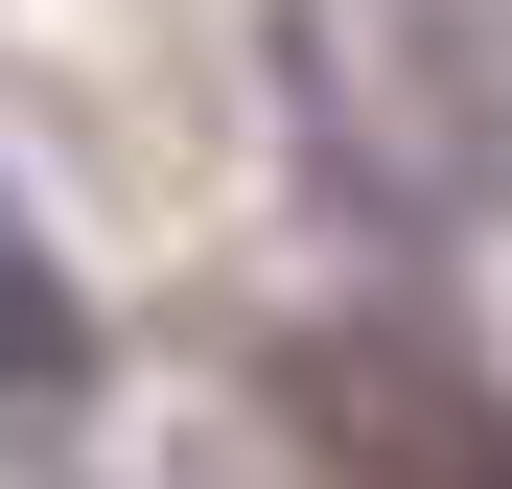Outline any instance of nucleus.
Wrapping results in <instances>:
<instances>
[{"label":"nucleus","mask_w":512,"mask_h":489,"mask_svg":"<svg viewBox=\"0 0 512 489\" xmlns=\"http://www.w3.org/2000/svg\"><path fill=\"white\" fill-rule=\"evenodd\" d=\"M303 420L326 466H396V489H489V396L443 350H303Z\"/></svg>","instance_id":"1"},{"label":"nucleus","mask_w":512,"mask_h":489,"mask_svg":"<svg viewBox=\"0 0 512 489\" xmlns=\"http://www.w3.org/2000/svg\"><path fill=\"white\" fill-rule=\"evenodd\" d=\"M70 396H94V303H70V257L0 210V420H70Z\"/></svg>","instance_id":"2"}]
</instances>
